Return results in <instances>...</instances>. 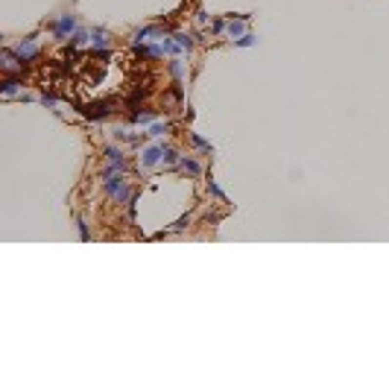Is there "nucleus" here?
Wrapping results in <instances>:
<instances>
[{
	"instance_id": "obj_1",
	"label": "nucleus",
	"mask_w": 389,
	"mask_h": 389,
	"mask_svg": "<svg viewBox=\"0 0 389 389\" xmlns=\"http://www.w3.org/2000/svg\"><path fill=\"white\" fill-rule=\"evenodd\" d=\"M76 29H79V20H76V15H70V12H67V15H59V20L50 23V32H53L56 41H67Z\"/></svg>"
},
{
	"instance_id": "obj_2",
	"label": "nucleus",
	"mask_w": 389,
	"mask_h": 389,
	"mask_svg": "<svg viewBox=\"0 0 389 389\" xmlns=\"http://www.w3.org/2000/svg\"><path fill=\"white\" fill-rule=\"evenodd\" d=\"M15 53H18V64L20 67H26L35 56H38V44H35V35H26L18 47H15Z\"/></svg>"
},
{
	"instance_id": "obj_3",
	"label": "nucleus",
	"mask_w": 389,
	"mask_h": 389,
	"mask_svg": "<svg viewBox=\"0 0 389 389\" xmlns=\"http://www.w3.org/2000/svg\"><path fill=\"white\" fill-rule=\"evenodd\" d=\"M85 117H94V120H102V117H108L111 114V102H91V105H85V108H79Z\"/></svg>"
},
{
	"instance_id": "obj_4",
	"label": "nucleus",
	"mask_w": 389,
	"mask_h": 389,
	"mask_svg": "<svg viewBox=\"0 0 389 389\" xmlns=\"http://www.w3.org/2000/svg\"><path fill=\"white\" fill-rule=\"evenodd\" d=\"M161 155H164V146H146V149L141 152V164H143V167H155V164L161 161Z\"/></svg>"
},
{
	"instance_id": "obj_5",
	"label": "nucleus",
	"mask_w": 389,
	"mask_h": 389,
	"mask_svg": "<svg viewBox=\"0 0 389 389\" xmlns=\"http://www.w3.org/2000/svg\"><path fill=\"white\" fill-rule=\"evenodd\" d=\"M105 161H108V167H117V170H126V155L117 149V146H108L105 149Z\"/></svg>"
},
{
	"instance_id": "obj_6",
	"label": "nucleus",
	"mask_w": 389,
	"mask_h": 389,
	"mask_svg": "<svg viewBox=\"0 0 389 389\" xmlns=\"http://www.w3.org/2000/svg\"><path fill=\"white\" fill-rule=\"evenodd\" d=\"M225 35H228L231 41L240 38V35H246V20H243V18H231L228 26H225Z\"/></svg>"
},
{
	"instance_id": "obj_7",
	"label": "nucleus",
	"mask_w": 389,
	"mask_h": 389,
	"mask_svg": "<svg viewBox=\"0 0 389 389\" xmlns=\"http://www.w3.org/2000/svg\"><path fill=\"white\" fill-rule=\"evenodd\" d=\"M20 85H23V82H20L18 76H6L3 85H0V91H3V97H15V94L20 91Z\"/></svg>"
},
{
	"instance_id": "obj_8",
	"label": "nucleus",
	"mask_w": 389,
	"mask_h": 389,
	"mask_svg": "<svg viewBox=\"0 0 389 389\" xmlns=\"http://www.w3.org/2000/svg\"><path fill=\"white\" fill-rule=\"evenodd\" d=\"M149 35H161V26H143V29H138V32L132 35V44H143Z\"/></svg>"
},
{
	"instance_id": "obj_9",
	"label": "nucleus",
	"mask_w": 389,
	"mask_h": 389,
	"mask_svg": "<svg viewBox=\"0 0 389 389\" xmlns=\"http://www.w3.org/2000/svg\"><path fill=\"white\" fill-rule=\"evenodd\" d=\"M173 38H176L184 50H193V44H196V35H193V32H184V29H176Z\"/></svg>"
},
{
	"instance_id": "obj_10",
	"label": "nucleus",
	"mask_w": 389,
	"mask_h": 389,
	"mask_svg": "<svg viewBox=\"0 0 389 389\" xmlns=\"http://www.w3.org/2000/svg\"><path fill=\"white\" fill-rule=\"evenodd\" d=\"M91 44L94 47H108V29H102V26L91 29Z\"/></svg>"
},
{
	"instance_id": "obj_11",
	"label": "nucleus",
	"mask_w": 389,
	"mask_h": 389,
	"mask_svg": "<svg viewBox=\"0 0 389 389\" xmlns=\"http://www.w3.org/2000/svg\"><path fill=\"white\" fill-rule=\"evenodd\" d=\"M179 167H182V170H187L190 176H199V173H202L199 161H193V158H187V155H182V158H179Z\"/></svg>"
},
{
	"instance_id": "obj_12",
	"label": "nucleus",
	"mask_w": 389,
	"mask_h": 389,
	"mask_svg": "<svg viewBox=\"0 0 389 389\" xmlns=\"http://www.w3.org/2000/svg\"><path fill=\"white\" fill-rule=\"evenodd\" d=\"M158 114L155 111H132V123H138V126H146V123H152Z\"/></svg>"
},
{
	"instance_id": "obj_13",
	"label": "nucleus",
	"mask_w": 389,
	"mask_h": 389,
	"mask_svg": "<svg viewBox=\"0 0 389 389\" xmlns=\"http://www.w3.org/2000/svg\"><path fill=\"white\" fill-rule=\"evenodd\" d=\"M88 41H91V32H85V29H76L70 35V47H85Z\"/></svg>"
},
{
	"instance_id": "obj_14",
	"label": "nucleus",
	"mask_w": 389,
	"mask_h": 389,
	"mask_svg": "<svg viewBox=\"0 0 389 389\" xmlns=\"http://www.w3.org/2000/svg\"><path fill=\"white\" fill-rule=\"evenodd\" d=\"M167 70H170V76L179 82L182 76H184V67H182V59H170V64H167Z\"/></svg>"
},
{
	"instance_id": "obj_15",
	"label": "nucleus",
	"mask_w": 389,
	"mask_h": 389,
	"mask_svg": "<svg viewBox=\"0 0 389 389\" xmlns=\"http://www.w3.org/2000/svg\"><path fill=\"white\" fill-rule=\"evenodd\" d=\"M182 50H184V47H182L173 35H170V38H164V53H167V56H176V53H182Z\"/></svg>"
},
{
	"instance_id": "obj_16",
	"label": "nucleus",
	"mask_w": 389,
	"mask_h": 389,
	"mask_svg": "<svg viewBox=\"0 0 389 389\" xmlns=\"http://www.w3.org/2000/svg\"><path fill=\"white\" fill-rule=\"evenodd\" d=\"M167 132H170V123H152L146 135H152V138H161V135H167Z\"/></svg>"
},
{
	"instance_id": "obj_17",
	"label": "nucleus",
	"mask_w": 389,
	"mask_h": 389,
	"mask_svg": "<svg viewBox=\"0 0 389 389\" xmlns=\"http://www.w3.org/2000/svg\"><path fill=\"white\" fill-rule=\"evenodd\" d=\"M179 158H182V155H179L173 146H164V155H161V161H164V164H179Z\"/></svg>"
},
{
	"instance_id": "obj_18",
	"label": "nucleus",
	"mask_w": 389,
	"mask_h": 389,
	"mask_svg": "<svg viewBox=\"0 0 389 389\" xmlns=\"http://www.w3.org/2000/svg\"><path fill=\"white\" fill-rule=\"evenodd\" d=\"M190 143H193V146H199V149H202V152H211V143H208V141H205V138H199V135H196V132H190Z\"/></svg>"
},
{
	"instance_id": "obj_19",
	"label": "nucleus",
	"mask_w": 389,
	"mask_h": 389,
	"mask_svg": "<svg viewBox=\"0 0 389 389\" xmlns=\"http://www.w3.org/2000/svg\"><path fill=\"white\" fill-rule=\"evenodd\" d=\"M255 41H258V38H255V35H249V32H246V35H240V38H234V44H237V47H252Z\"/></svg>"
},
{
	"instance_id": "obj_20",
	"label": "nucleus",
	"mask_w": 389,
	"mask_h": 389,
	"mask_svg": "<svg viewBox=\"0 0 389 389\" xmlns=\"http://www.w3.org/2000/svg\"><path fill=\"white\" fill-rule=\"evenodd\" d=\"M225 26H228V23H225L223 18H217V20L211 23V32H214V35H220V32H225Z\"/></svg>"
},
{
	"instance_id": "obj_21",
	"label": "nucleus",
	"mask_w": 389,
	"mask_h": 389,
	"mask_svg": "<svg viewBox=\"0 0 389 389\" xmlns=\"http://www.w3.org/2000/svg\"><path fill=\"white\" fill-rule=\"evenodd\" d=\"M208 193H211V196H217V199H223V202H225V193H223V190H220V187H217V184H214V182H208Z\"/></svg>"
},
{
	"instance_id": "obj_22",
	"label": "nucleus",
	"mask_w": 389,
	"mask_h": 389,
	"mask_svg": "<svg viewBox=\"0 0 389 389\" xmlns=\"http://www.w3.org/2000/svg\"><path fill=\"white\" fill-rule=\"evenodd\" d=\"M76 225H79V237H82V240H88L91 234H88V225H85V220H76Z\"/></svg>"
},
{
	"instance_id": "obj_23",
	"label": "nucleus",
	"mask_w": 389,
	"mask_h": 389,
	"mask_svg": "<svg viewBox=\"0 0 389 389\" xmlns=\"http://www.w3.org/2000/svg\"><path fill=\"white\" fill-rule=\"evenodd\" d=\"M196 20H199V23H202V26H205V23H208V20H211V15H208V12H205V9H199V12H196Z\"/></svg>"
},
{
	"instance_id": "obj_24",
	"label": "nucleus",
	"mask_w": 389,
	"mask_h": 389,
	"mask_svg": "<svg viewBox=\"0 0 389 389\" xmlns=\"http://www.w3.org/2000/svg\"><path fill=\"white\" fill-rule=\"evenodd\" d=\"M41 102H44L47 108H56V97H53V94H44V97H41Z\"/></svg>"
},
{
	"instance_id": "obj_25",
	"label": "nucleus",
	"mask_w": 389,
	"mask_h": 389,
	"mask_svg": "<svg viewBox=\"0 0 389 389\" xmlns=\"http://www.w3.org/2000/svg\"><path fill=\"white\" fill-rule=\"evenodd\" d=\"M187 225H190V217H182V220H176V225H173V228H176V231H182V228H187Z\"/></svg>"
}]
</instances>
